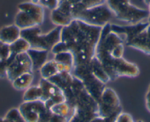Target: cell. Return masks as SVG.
I'll return each mask as SVG.
<instances>
[{
  "label": "cell",
  "instance_id": "obj_1",
  "mask_svg": "<svg viewBox=\"0 0 150 122\" xmlns=\"http://www.w3.org/2000/svg\"><path fill=\"white\" fill-rule=\"evenodd\" d=\"M102 30V27L89 25L74 18L69 24L62 26L60 41L51 52L57 54L69 51L74 56V67L86 65L95 56Z\"/></svg>",
  "mask_w": 150,
  "mask_h": 122
},
{
  "label": "cell",
  "instance_id": "obj_2",
  "mask_svg": "<svg viewBox=\"0 0 150 122\" xmlns=\"http://www.w3.org/2000/svg\"><path fill=\"white\" fill-rule=\"evenodd\" d=\"M123 39L110 31V23L102 27L95 56L103 67L110 80L121 76L132 77L137 72L136 64L123 58Z\"/></svg>",
  "mask_w": 150,
  "mask_h": 122
},
{
  "label": "cell",
  "instance_id": "obj_3",
  "mask_svg": "<svg viewBox=\"0 0 150 122\" xmlns=\"http://www.w3.org/2000/svg\"><path fill=\"white\" fill-rule=\"evenodd\" d=\"M62 26H57L47 34H43L38 26L22 29L21 37L25 39L30 48L51 51L53 47L60 41Z\"/></svg>",
  "mask_w": 150,
  "mask_h": 122
},
{
  "label": "cell",
  "instance_id": "obj_4",
  "mask_svg": "<svg viewBox=\"0 0 150 122\" xmlns=\"http://www.w3.org/2000/svg\"><path fill=\"white\" fill-rule=\"evenodd\" d=\"M106 4L116 19L129 24L144 22L149 14L147 10L134 6L129 0H107Z\"/></svg>",
  "mask_w": 150,
  "mask_h": 122
},
{
  "label": "cell",
  "instance_id": "obj_5",
  "mask_svg": "<svg viewBox=\"0 0 150 122\" xmlns=\"http://www.w3.org/2000/svg\"><path fill=\"white\" fill-rule=\"evenodd\" d=\"M114 15L109 7L106 3H104L77 13L74 16V19H79L89 25L104 27L110 23Z\"/></svg>",
  "mask_w": 150,
  "mask_h": 122
},
{
  "label": "cell",
  "instance_id": "obj_6",
  "mask_svg": "<svg viewBox=\"0 0 150 122\" xmlns=\"http://www.w3.org/2000/svg\"><path fill=\"white\" fill-rule=\"evenodd\" d=\"M98 105V113L101 117L109 118L118 116L120 113L119 99L116 92L111 89H104Z\"/></svg>",
  "mask_w": 150,
  "mask_h": 122
},
{
  "label": "cell",
  "instance_id": "obj_7",
  "mask_svg": "<svg viewBox=\"0 0 150 122\" xmlns=\"http://www.w3.org/2000/svg\"><path fill=\"white\" fill-rule=\"evenodd\" d=\"M7 62L6 77L11 82L24 73H33V72L31 60L27 53H22L11 56Z\"/></svg>",
  "mask_w": 150,
  "mask_h": 122
},
{
  "label": "cell",
  "instance_id": "obj_8",
  "mask_svg": "<svg viewBox=\"0 0 150 122\" xmlns=\"http://www.w3.org/2000/svg\"><path fill=\"white\" fill-rule=\"evenodd\" d=\"M39 86L43 90V97L41 100L45 103L46 107L48 109H50V107L54 105L66 101L64 92L49 80L42 78Z\"/></svg>",
  "mask_w": 150,
  "mask_h": 122
},
{
  "label": "cell",
  "instance_id": "obj_9",
  "mask_svg": "<svg viewBox=\"0 0 150 122\" xmlns=\"http://www.w3.org/2000/svg\"><path fill=\"white\" fill-rule=\"evenodd\" d=\"M18 110L26 122H38L50 109L46 107L42 100H38L24 102L18 107Z\"/></svg>",
  "mask_w": 150,
  "mask_h": 122
},
{
  "label": "cell",
  "instance_id": "obj_10",
  "mask_svg": "<svg viewBox=\"0 0 150 122\" xmlns=\"http://www.w3.org/2000/svg\"><path fill=\"white\" fill-rule=\"evenodd\" d=\"M148 26V23L144 21L136 24H129L128 26L110 24V31L120 36L127 45L132 39L142 32Z\"/></svg>",
  "mask_w": 150,
  "mask_h": 122
},
{
  "label": "cell",
  "instance_id": "obj_11",
  "mask_svg": "<svg viewBox=\"0 0 150 122\" xmlns=\"http://www.w3.org/2000/svg\"><path fill=\"white\" fill-rule=\"evenodd\" d=\"M18 10L25 13L37 26L41 25L44 22V10L39 4H34L31 2H22L18 5Z\"/></svg>",
  "mask_w": 150,
  "mask_h": 122
},
{
  "label": "cell",
  "instance_id": "obj_12",
  "mask_svg": "<svg viewBox=\"0 0 150 122\" xmlns=\"http://www.w3.org/2000/svg\"><path fill=\"white\" fill-rule=\"evenodd\" d=\"M60 3L65 5L72 13L73 18L75 14L87 8L106 3L107 0H59Z\"/></svg>",
  "mask_w": 150,
  "mask_h": 122
},
{
  "label": "cell",
  "instance_id": "obj_13",
  "mask_svg": "<svg viewBox=\"0 0 150 122\" xmlns=\"http://www.w3.org/2000/svg\"><path fill=\"white\" fill-rule=\"evenodd\" d=\"M127 45L150 56V26H148L142 32L132 39Z\"/></svg>",
  "mask_w": 150,
  "mask_h": 122
},
{
  "label": "cell",
  "instance_id": "obj_14",
  "mask_svg": "<svg viewBox=\"0 0 150 122\" xmlns=\"http://www.w3.org/2000/svg\"><path fill=\"white\" fill-rule=\"evenodd\" d=\"M21 31L16 24L5 26L0 29V40L10 45L21 37Z\"/></svg>",
  "mask_w": 150,
  "mask_h": 122
},
{
  "label": "cell",
  "instance_id": "obj_15",
  "mask_svg": "<svg viewBox=\"0 0 150 122\" xmlns=\"http://www.w3.org/2000/svg\"><path fill=\"white\" fill-rule=\"evenodd\" d=\"M48 51H43V50H37L30 48L27 51L29 57L32 62L33 71H38L42 67L48 59Z\"/></svg>",
  "mask_w": 150,
  "mask_h": 122
},
{
  "label": "cell",
  "instance_id": "obj_16",
  "mask_svg": "<svg viewBox=\"0 0 150 122\" xmlns=\"http://www.w3.org/2000/svg\"><path fill=\"white\" fill-rule=\"evenodd\" d=\"M88 66L92 74H93L98 80H100L101 82L105 84L110 80L108 75L107 74V73L105 72V70H104L102 65L101 64V63L99 62V60L96 59V56L93 57V58L92 59L91 61L88 63Z\"/></svg>",
  "mask_w": 150,
  "mask_h": 122
},
{
  "label": "cell",
  "instance_id": "obj_17",
  "mask_svg": "<svg viewBox=\"0 0 150 122\" xmlns=\"http://www.w3.org/2000/svg\"><path fill=\"white\" fill-rule=\"evenodd\" d=\"M54 60L60 64H63L66 67V71L70 73L74 67V59L71 53L69 51H63L59 54H54Z\"/></svg>",
  "mask_w": 150,
  "mask_h": 122
},
{
  "label": "cell",
  "instance_id": "obj_18",
  "mask_svg": "<svg viewBox=\"0 0 150 122\" xmlns=\"http://www.w3.org/2000/svg\"><path fill=\"white\" fill-rule=\"evenodd\" d=\"M33 79L34 76L32 73H24L13 80V86L16 90L27 89L33 83Z\"/></svg>",
  "mask_w": 150,
  "mask_h": 122
},
{
  "label": "cell",
  "instance_id": "obj_19",
  "mask_svg": "<svg viewBox=\"0 0 150 122\" xmlns=\"http://www.w3.org/2000/svg\"><path fill=\"white\" fill-rule=\"evenodd\" d=\"M40 74L42 78L48 80L53 76L58 74L59 70L57 68V64L54 59L51 61H47L40 69Z\"/></svg>",
  "mask_w": 150,
  "mask_h": 122
},
{
  "label": "cell",
  "instance_id": "obj_20",
  "mask_svg": "<svg viewBox=\"0 0 150 122\" xmlns=\"http://www.w3.org/2000/svg\"><path fill=\"white\" fill-rule=\"evenodd\" d=\"M19 29H26L28 28H32L34 26H38L35 23L29 18L26 13L23 11L18 10V13L15 17V24Z\"/></svg>",
  "mask_w": 150,
  "mask_h": 122
},
{
  "label": "cell",
  "instance_id": "obj_21",
  "mask_svg": "<svg viewBox=\"0 0 150 122\" xmlns=\"http://www.w3.org/2000/svg\"><path fill=\"white\" fill-rule=\"evenodd\" d=\"M30 48V45L29 43L25 39L20 37L13 43L10 45V50L11 53V56H13L22 53H27Z\"/></svg>",
  "mask_w": 150,
  "mask_h": 122
},
{
  "label": "cell",
  "instance_id": "obj_22",
  "mask_svg": "<svg viewBox=\"0 0 150 122\" xmlns=\"http://www.w3.org/2000/svg\"><path fill=\"white\" fill-rule=\"evenodd\" d=\"M43 97V90L40 86L29 87L26 89L23 96L24 102H33L41 100Z\"/></svg>",
  "mask_w": 150,
  "mask_h": 122
},
{
  "label": "cell",
  "instance_id": "obj_23",
  "mask_svg": "<svg viewBox=\"0 0 150 122\" xmlns=\"http://www.w3.org/2000/svg\"><path fill=\"white\" fill-rule=\"evenodd\" d=\"M53 114L58 115V116L66 117L69 119L71 116V107L66 102L59 103V104L54 105L50 109Z\"/></svg>",
  "mask_w": 150,
  "mask_h": 122
},
{
  "label": "cell",
  "instance_id": "obj_24",
  "mask_svg": "<svg viewBox=\"0 0 150 122\" xmlns=\"http://www.w3.org/2000/svg\"><path fill=\"white\" fill-rule=\"evenodd\" d=\"M2 122H26L21 115L18 108H13L2 118Z\"/></svg>",
  "mask_w": 150,
  "mask_h": 122
},
{
  "label": "cell",
  "instance_id": "obj_25",
  "mask_svg": "<svg viewBox=\"0 0 150 122\" xmlns=\"http://www.w3.org/2000/svg\"><path fill=\"white\" fill-rule=\"evenodd\" d=\"M60 1L59 0H40L39 5L43 8H46L51 10L56 9L58 7Z\"/></svg>",
  "mask_w": 150,
  "mask_h": 122
},
{
  "label": "cell",
  "instance_id": "obj_26",
  "mask_svg": "<svg viewBox=\"0 0 150 122\" xmlns=\"http://www.w3.org/2000/svg\"><path fill=\"white\" fill-rule=\"evenodd\" d=\"M115 122H134L130 115L127 113H119Z\"/></svg>",
  "mask_w": 150,
  "mask_h": 122
},
{
  "label": "cell",
  "instance_id": "obj_27",
  "mask_svg": "<svg viewBox=\"0 0 150 122\" xmlns=\"http://www.w3.org/2000/svg\"><path fill=\"white\" fill-rule=\"evenodd\" d=\"M69 121V119L66 117H63V116H58V115L53 114L52 116L50 119L49 122H68Z\"/></svg>",
  "mask_w": 150,
  "mask_h": 122
},
{
  "label": "cell",
  "instance_id": "obj_28",
  "mask_svg": "<svg viewBox=\"0 0 150 122\" xmlns=\"http://www.w3.org/2000/svg\"><path fill=\"white\" fill-rule=\"evenodd\" d=\"M8 62L5 61H0V77H6V70Z\"/></svg>",
  "mask_w": 150,
  "mask_h": 122
},
{
  "label": "cell",
  "instance_id": "obj_29",
  "mask_svg": "<svg viewBox=\"0 0 150 122\" xmlns=\"http://www.w3.org/2000/svg\"><path fill=\"white\" fill-rule=\"evenodd\" d=\"M146 105L147 109L150 112V91H148L146 95Z\"/></svg>",
  "mask_w": 150,
  "mask_h": 122
},
{
  "label": "cell",
  "instance_id": "obj_30",
  "mask_svg": "<svg viewBox=\"0 0 150 122\" xmlns=\"http://www.w3.org/2000/svg\"><path fill=\"white\" fill-rule=\"evenodd\" d=\"M149 17L147 18V23H148L149 26H150V5H149Z\"/></svg>",
  "mask_w": 150,
  "mask_h": 122
},
{
  "label": "cell",
  "instance_id": "obj_31",
  "mask_svg": "<svg viewBox=\"0 0 150 122\" xmlns=\"http://www.w3.org/2000/svg\"><path fill=\"white\" fill-rule=\"evenodd\" d=\"M40 0H30V2L34 4H39Z\"/></svg>",
  "mask_w": 150,
  "mask_h": 122
},
{
  "label": "cell",
  "instance_id": "obj_32",
  "mask_svg": "<svg viewBox=\"0 0 150 122\" xmlns=\"http://www.w3.org/2000/svg\"><path fill=\"white\" fill-rule=\"evenodd\" d=\"M144 3L146 4V5H147L149 6V5H150V0H144Z\"/></svg>",
  "mask_w": 150,
  "mask_h": 122
},
{
  "label": "cell",
  "instance_id": "obj_33",
  "mask_svg": "<svg viewBox=\"0 0 150 122\" xmlns=\"http://www.w3.org/2000/svg\"><path fill=\"white\" fill-rule=\"evenodd\" d=\"M3 44H5V43H2V41L0 40V47H2V45H3Z\"/></svg>",
  "mask_w": 150,
  "mask_h": 122
},
{
  "label": "cell",
  "instance_id": "obj_34",
  "mask_svg": "<svg viewBox=\"0 0 150 122\" xmlns=\"http://www.w3.org/2000/svg\"><path fill=\"white\" fill-rule=\"evenodd\" d=\"M0 122H2V118H0Z\"/></svg>",
  "mask_w": 150,
  "mask_h": 122
},
{
  "label": "cell",
  "instance_id": "obj_35",
  "mask_svg": "<svg viewBox=\"0 0 150 122\" xmlns=\"http://www.w3.org/2000/svg\"><path fill=\"white\" fill-rule=\"evenodd\" d=\"M4 45V44H3ZM0 48H1V47H0ZM0 61H2V59H1V55H0Z\"/></svg>",
  "mask_w": 150,
  "mask_h": 122
},
{
  "label": "cell",
  "instance_id": "obj_36",
  "mask_svg": "<svg viewBox=\"0 0 150 122\" xmlns=\"http://www.w3.org/2000/svg\"><path fill=\"white\" fill-rule=\"evenodd\" d=\"M149 91H150V86H149Z\"/></svg>",
  "mask_w": 150,
  "mask_h": 122
},
{
  "label": "cell",
  "instance_id": "obj_37",
  "mask_svg": "<svg viewBox=\"0 0 150 122\" xmlns=\"http://www.w3.org/2000/svg\"><path fill=\"white\" fill-rule=\"evenodd\" d=\"M138 122H143V121H138Z\"/></svg>",
  "mask_w": 150,
  "mask_h": 122
}]
</instances>
